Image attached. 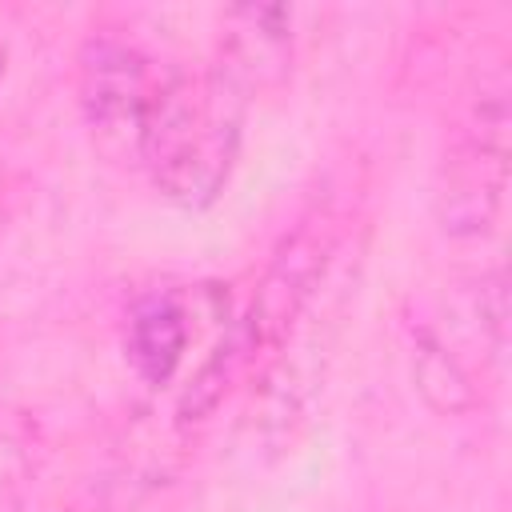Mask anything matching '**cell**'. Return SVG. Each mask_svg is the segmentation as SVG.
Segmentation results:
<instances>
[{
  "instance_id": "1",
  "label": "cell",
  "mask_w": 512,
  "mask_h": 512,
  "mask_svg": "<svg viewBox=\"0 0 512 512\" xmlns=\"http://www.w3.org/2000/svg\"><path fill=\"white\" fill-rule=\"evenodd\" d=\"M244 104L212 72L196 84L172 72L140 164L172 204L204 208L216 200L240 148Z\"/></svg>"
},
{
  "instance_id": "2",
  "label": "cell",
  "mask_w": 512,
  "mask_h": 512,
  "mask_svg": "<svg viewBox=\"0 0 512 512\" xmlns=\"http://www.w3.org/2000/svg\"><path fill=\"white\" fill-rule=\"evenodd\" d=\"M80 112L92 132V144L112 164H144V144L160 112L172 68L148 60L136 44L116 36H92L76 60Z\"/></svg>"
},
{
  "instance_id": "3",
  "label": "cell",
  "mask_w": 512,
  "mask_h": 512,
  "mask_svg": "<svg viewBox=\"0 0 512 512\" xmlns=\"http://www.w3.org/2000/svg\"><path fill=\"white\" fill-rule=\"evenodd\" d=\"M328 252H332V244L316 228H300L276 252V260L268 264V272H264V280H260V288L252 296L248 316L240 320L252 352L280 344L288 336V328L304 316V304L312 300V292L324 280Z\"/></svg>"
},
{
  "instance_id": "4",
  "label": "cell",
  "mask_w": 512,
  "mask_h": 512,
  "mask_svg": "<svg viewBox=\"0 0 512 512\" xmlns=\"http://www.w3.org/2000/svg\"><path fill=\"white\" fill-rule=\"evenodd\" d=\"M292 60V12L280 4H244L224 16L212 76L240 100L284 80Z\"/></svg>"
},
{
  "instance_id": "5",
  "label": "cell",
  "mask_w": 512,
  "mask_h": 512,
  "mask_svg": "<svg viewBox=\"0 0 512 512\" xmlns=\"http://www.w3.org/2000/svg\"><path fill=\"white\" fill-rule=\"evenodd\" d=\"M500 192H504V104H496L488 120L480 112V132L456 152L448 168V184L440 192L444 228L452 232L492 228L500 212Z\"/></svg>"
},
{
  "instance_id": "6",
  "label": "cell",
  "mask_w": 512,
  "mask_h": 512,
  "mask_svg": "<svg viewBox=\"0 0 512 512\" xmlns=\"http://www.w3.org/2000/svg\"><path fill=\"white\" fill-rule=\"evenodd\" d=\"M124 348H128V360L144 384H152V388L168 384L184 348H188V324H184V308L176 304V296L140 300L132 320H128Z\"/></svg>"
},
{
  "instance_id": "7",
  "label": "cell",
  "mask_w": 512,
  "mask_h": 512,
  "mask_svg": "<svg viewBox=\"0 0 512 512\" xmlns=\"http://www.w3.org/2000/svg\"><path fill=\"white\" fill-rule=\"evenodd\" d=\"M416 384H420L424 400L440 412H464L472 404V384H468L464 368L428 332H420V340H416Z\"/></svg>"
},
{
  "instance_id": "8",
  "label": "cell",
  "mask_w": 512,
  "mask_h": 512,
  "mask_svg": "<svg viewBox=\"0 0 512 512\" xmlns=\"http://www.w3.org/2000/svg\"><path fill=\"white\" fill-rule=\"evenodd\" d=\"M32 484V460L20 436L0 428V512H16Z\"/></svg>"
},
{
  "instance_id": "9",
  "label": "cell",
  "mask_w": 512,
  "mask_h": 512,
  "mask_svg": "<svg viewBox=\"0 0 512 512\" xmlns=\"http://www.w3.org/2000/svg\"><path fill=\"white\" fill-rule=\"evenodd\" d=\"M0 76H4V44H0Z\"/></svg>"
}]
</instances>
